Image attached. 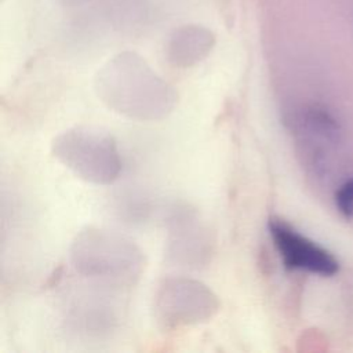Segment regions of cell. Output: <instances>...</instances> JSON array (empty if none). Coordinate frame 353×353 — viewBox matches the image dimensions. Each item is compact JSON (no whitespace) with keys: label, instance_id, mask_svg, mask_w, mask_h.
<instances>
[{"label":"cell","instance_id":"52a82bcc","mask_svg":"<svg viewBox=\"0 0 353 353\" xmlns=\"http://www.w3.org/2000/svg\"><path fill=\"white\" fill-rule=\"evenodd\" d=\"M335 204L338 211L346 218H353V178L345 181L335 193Z\"/></svg>","mask_w":353,"mask_h":353},{"label":"cell","instance_id":"6da1fadb","mask_svg":"<svg viewBox=\"0 0 353 353\" xmlns=\"http://www.w3.org/2000/svg\"><path fill=\"white\" fill-rule=\"evenodd\" d=\"M98 99L112 112L137 121H160L178 102L175 90L137 57L123 55L95 77Z\"/></svg>","mask_w":353,"mask_h":353},{"label":"cell","instance_id":"3957f363","mask_svg":"<svg viewBox=\"0 0 353 353\" xmlns=\"http://www.w3.org/2000/svg\"><path fill=\"white\" fill-rule=\"evenodd\" d=\"M52 156L80 179L94 185L113 183L121 171L116 139L95 127L74 125L51 141Z\"/></svg>","mask_w":353,"mask_h":353},{"label":"cell","instance_id":"5b68a950","mask_svg":"<svg viewBox=\"0 0 353 353\" xmlns=\"http://www.w3.org/2000/svg\"><path fill=\"white\" fill-rule=\"evenodd\" d=\"M268 228L287 269L306 270L324 277L338 273L339 262L328 250L301 234L284 221L272 218Z\"/></svg>","mask_w":353,"mask_h":353},{"label":"cell","instance_id":"277c9868","mask_svg":"<svg viewBox=\"0 0 353 353\" xmlns=\"http://www.w3.org/2000/svg\"><path fill=\"white\" fill-rule=\"evenodd\" d=\"M218 295L203 281L167 277L154 292V317L163 330H178L211 320L219 310Z\"/></svg>","mask_w":353,"mask_h":353},{"label":"cell","instance_id":"8992f818","mask_svg":"<svg viewBox=\"0 0 353 353\" xmlns=\"http://www.w3.org/2000/svg\"><path fill=\"white\" fill-rule=\"evenodd\" d=\"M212 251V233L197 214L188 208L176 211L168 230V256L181 266L201 268L210 262Z\"/></svg>","mask_w":353,"mask_h":353},{"label":"cell","instance_id":"7a4b0ae2","mask_svg":"<svg viewBox=\"0 0 353 353\" xmlns=\"http://www.w3.org/2000/svg\"><path fill=\"white\" fill-rule=\"evenodd\" d=\"M77 273L108 284L134 285L145 270V255L130 239L95 226L80 230L70 245Z\"/></svg>","mask_w":353,"mask_h":353}]
</instances>
